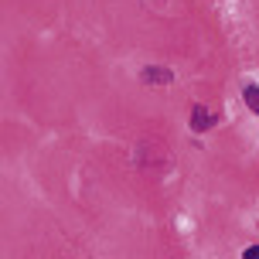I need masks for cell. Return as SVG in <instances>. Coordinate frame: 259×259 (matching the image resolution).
Here are the masks:
<instances>
[{
  "label": "cell",
  "mask_w": 259,
  "mask_h": 259,
  "mask_svg": "<svg viewBox=\"0 0 259 259\" xmlns=\"http://www.w3.org/2000/svg\"><path fill=\"white\" fill-rule=\"evenodd\" d=\"M211 109H205V106H194V113H191V126L198 130V133H201V130H208L211 126Z\"/></svg>",
  "instance_id": "obj_1"
},
{
  "label": "cell",
  "mask_w": 259,
  "mask_h": 259,
  "mask_svg": "<svg viewBox=\"0 0 259 259\" xmlns=\"http://www.w3.org/2000/svg\"><path fill=\"white\" fill-rule=\"evenodd\" d=\"M143 82H160V85H167L170 72L167 68H147V72H143Z\"/></svg>",
  "instance_id": "obj_2"
},
{
  "label": "cell",
  "mask_w": 259,
  "mask_h": 259,
  "mask_svg": "<svg viewBox=\"0 0 259 259\" xmlns=\"http://www.w3.org/2000/svg\"><path fill=\"white\" fill-rule=\"evenodd\" d=\"M246 106L252 113H259V85H249L246 89Z\"/></svg>",
  "instance_id": "obj_3"
},
{
  "label": "cell",
  "mask_w": 259,
  "mask_h": 259,
  "mask_svg": "<svg viewBox=\"0 0 259 259\" xmlns=\"http://www.w3.org/2000/svg\"><path fill=\"white\" fill-rule=\"evenodd\" d=\"M246 259H259V246H249L246 249Z\"/></svg>",
  "instance_id": "obj_4"
}]
</instances>
